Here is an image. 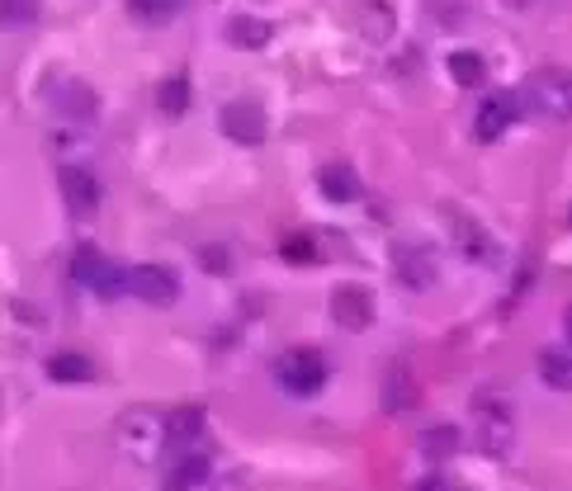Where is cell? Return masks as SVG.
I'll return each mask as SVG.
<instances>
[{
    "label": "cell",
    "instance_id": "1",
    "mask_svg": "<svg viewBox=\"0 0 572 491\" xmlns=\"http://www.w3.org/2000/svg\"><path fill=\"white\" fill-rule=\"evenodd\" d=\"M114 444L133 458V464H156L162 450L170 444V416L152 411V407H133L114 421Z\"/></svg>",
    "mask_w": 572,
    "mask_h": 491
},
{
    "label": "cell",
    "instance_id": "2",
    "mask_svg": "<svg viewBox=\"0 0 572 491\" xmlns=\"http://www.w3.org/2000/svg\"><path fill=\"white\" fill-rule=\"evenodd\" d=\"M525 105L535 113H545V119L563 123L572 119V71L568 67H539L531 81H525Z\"/></svg>",
    "mask_w": 572,
    "mask_h": 491
},
{
    "label": "cell",
    "instance_id": "3",
    "mask_svg": "<svg viewBox=\"0 0 572 491\" xmlns=\"http://www.w3.org/2000/svg\"><path fill=\"white\" fill-rule=\"evenodd\" d=\"M275 383L289 397H318L326 387V359L322 350H284L275 359Z\"/></svg>",
    "mask_w": 572,
    "mask_h": 491
},
{
    "label": "cell",
    "instance_id": "4",
    "mask_svg": "<svg viewBox=\"0 0 572 491\" xmlns=\"http://www.w3.org/2000/svg\"><path fill=\"white\" fill-rule=\"evenodd\" d=\"M474 430H478V450L492 458L511 454V444H516V421H511L507 402H497L492 393H482L474 402Z\"/></svg>",
    "mask_w": 572,
    "mask_h": 491
},
{
    "label": "cell",
    "instance_id": "5",
    "mask_svg": "<svg viewBox=\"0 0 572 491\" xmlns=\"http://www.w3.org/2000/svg\"><path fill=\"white\" fill-rule=\"evenodd\" d=\"M57 184H62V199H67V208L76 213V218H95L99 204H105V190H99L91 166H62Z\"/></svg>",
    "mask_w": 572,
    "mask_h": 491
},
{
    "label": "cell",
    "instance_id": "6",
    "mask_svg": "<svg viewBox=\"0 0 572 491\" xmlns=\"http://www.w3.org/2000/svg\"><path fill=\"white\" fill-rule=\"evenodd\" d=\"M521 119V99L516 91H492L488 99L478 105V119H474V133L478 142H497V137H507V128Z\"/></svg>",
    "mask_w": 572,
    "mask_h": 491
},
{
    "label": "cell",
    "instance_id": "7",
    "mask_svg": "<svg viewBox=\"0 0 572 491\" xmlns=\"http://www.w3.org/2000/svg\"><path fill=\"white\" fill-rule=\"evenodd\" d=\"M128 284H133V298L152 302V308H170L180 298V279L166 265H133L128 270Z\"/></svg>",
    "mask_w": 572,
    "mask_h": 491
},
{
    "label": "cell",
    "instance_id": "8",
    "mask_svg": "<svg viewBox=\"0 0 572 491\" xmlns=\"http://www.w3.org/2000/svg\"><path fill=\"white\" fill-rule=\"evenodd\" d=\"M218 123H223V133L233 137V142H261L270 133L265 109L255 105V99H233V105H223Z\"/></svg>",
    "mask_w": 572,
    "mask_h": 491
},
{
    "label": "cell",
    "instance_id": "9",
    "mask_svg": "<svg viewBox=\"0 0 572 491\" xmlns=\"http://www.w3.org/2000/svg\"><path fill=\"white\" fill-rule=\"evenodd\" d=\"M332 316H336V326L360 336V331H369V322H374V298H369L360 284H341L332 294Z\"/></svg>",
    "mask_w": 572,
    "mask_h": 491
},
{
    "label": "cell",
    "instance_id": "10",
    "mask_svg": "<svg viewBox=\"0 0 572 491\" xmlns=\"http://www.w3.org/2000/svg\"><path fill=\"white\" fill-rule=\"evenodd\" d=\"M393 270H397V284L403 288H431L436 284V260L426 246H397Z\"/></svg>",
    "mask_w": 572,
    "mask_h": 491
},
{
    "label": "cell",
    "instance_id": "11",
    "mask_svg": "<svg viewBox=\"0 0 572 491\" xmlns=\"http://www.w3.org/2000/svg\"><path fill=\"white\" fill-rule=\"evenodd\" d=\"M52 109L62 113V119L85 123V119H95V91L85 81H62L57 85V95H52Z\"/></svg>",
    "mask_w": 572,
    "mask_h": 491
},
{
    "label": "cell",
    "instance_id": "12",
    "mask_svg": "<svg viewBox=\"0 0 572 491\" xmlns=\"http://www.w3.org/2000/svg\"><path fill=\"white\" fill-rule=\"evenodd\" d=\"M355 20L369 43H389L393 38V5L389 0H355Z\"/></svg>",
    "mask_w": 572,
    "mask_h": 491
},
{
    "label": "cell",
    "instance_id": "13",
    "mask_svg": "<svg viewBox=\"0 0 572 491\" xmlns=\"http://www.w3.org/2000/svg\"><path fill=\"white\" fill-rule=\"evenodd\" d=\"M318 190L332 199V204H355L360 199V176L350 166H326L318 176Z\"/></svg>",
    "mask_w": 572,
    "mask_h": 491
},
{
    "label": "cell",
    "instance_id": "14",
    "mask_svg": "<svg viewBox=\"0 0 572 491\" xmlns=\"http://www.w3.org/2000/svg\"><path fill=\"white\" fill-rule=\"evenodd\" d=\"M48 379H52V383H91V379H95V359H91V355L62 350V355L48 359Z\"/></svg>",
    "mask_w": 572,
    "mask_h": 491
},
{
    "label": "cell",
    "instance_id": "15",
    "mask_svg": "<svg viewBox=\"0 0 572 491\" xmlns=\"http://www.w3.org/2000/svg\"><path fill=\"white\" fill-rule=\"evenodd\" d=\"M204 482H208V458L204 454H184V458H176V468H170L166 491H199Z\"/></svg>",
    "mask_w": 572,
    "mask_h": 491
},
{
    "label": "cell",
    "instance_id": "16",
    "mask_svg": "<svg viewBox=\"0 0 572 491\" xmlns=\"http://www.w3.org/2000/svg\"><path fill=\"white\" fill-rule=\"evenodd\" d=\"M450 76H454V85H464V91H478V85L488 81V67H482V57L474 48H464L450 57Z\"/></svg>",
    "mask_w": 572,
    "mask_h": 491
},
{
    "label": "cell",
    "instance_id": "17",
    "mask_svg": "<svg viewBox=\"0 0 572 491\" xmlns=\"http://www.w3.org/2000/svg\"><path fill=\"white\" fill-rule=\"evenodd\" d=\"M539 379H545L553 393H572V359L563 350H545L539 355Z\"/></svg>",
    "mask_w": 572,
    "mask_h": 491
},
{
    "label": "cell",
    "instance_id": "18",
    "mask_svg": "<svg viewBox=\"0 0 572 491\" xmlns=\"http://www.w3.org/2000/svg\"><path fill=\"white\" fill-rule=\"evenodd\" d=\"M270 34H275V28H270L265 20H251V14H241V20L227 24V38H233L237 48H265Z\"/></svg>",
    "mask_w": 572,
    "mask_h": 491
},
{
    "label": "cell",
    "instance_id": "19",
    "mask_svg": "<svg viewBox=\"0 0 572 491\" xmlns=\"http://www.w3.org/2000/svg\"><path fill=\"white\" fill-rule=\"evenodd\" d=\"M199 435H204V407L170 411V444H194Z\"/></svg>",
    "mask_w": 572,
    "mask_h": 491
},
{
    "label": "cell",
    "instance_id": "20",
    "mask_svg": "<svg viewBox=\"0 0 572 491\" xmlns=\"http://www.w3.org/2000/svg\"><path fill=\"white\" fill-rule=\"evenodd\" d=\"M190 76H170L162 81V91H156V105H162V113H170V119H180L184 109H190Z\"/></svg>",
    "mask_w": 572,
    "mask_h": 491
},
{
    "label": "cell",
    "instance_id": "21",
    "mask_svg": "<svg viewBox=\"0 0 572 491\" xmlns=\"http://www.w3.org/2000/svg\"><path fill=\"white\" fill-rule=\"evenodd\" d=\"M99 270H105V260H99V251H95V246H76V255H71V284H85V288H95Z\"/></svg>",
    "mask_w": 572,
    "mask_h": 491
},
{
    "label": "cell",
    "instance_id": "22",
    "mask_svg": "<svg viewBox=\"0 0 572 491\" xmlns=\"http://www.w3.org/2000/svg\"><path fill=\"white\" fill-rule=\"evenodd\" d=\"M454 450H460V430H450V426H436V430H426V435H421V454L431 458V464L450 458Z\"/></svg>",
    "mask_w": 572,
    "mask_h": 491
},
{
    "label": "cell",
    "instance_id": "23",
    "mask_svg": "<svg viewBox=\"0 0 572 491\" xmlns=\"http://www.w3.org/2000/svg\"><path fill=\"white\" fill-rule=\"evenodd\" d=\"M128 10L147 24H170L184 10V0H128Z\"/></svg>",
    "mask_w": 572,
    "mask_h": 491
},
{
    "label": "cell",
    "instance_id": "24",
    "mask_svg": "<svg viewBox=\"0 0 572 491\" xmlns=\"http://www.w3.org/2000/svg\"><path fill=\"white\" fill-rule=\"evenodd\" d=\"M450 223H454V232L464 237V255H474V260H492L497 255V246H492L488 232H478V227L464 223V218H450Z\"/></svg>",
    "mask_w": 572,
    "mask_h": 491
},
{
    "label": "cell",
    "instance_id": "25",
    "mask_svg": "<svg viewBox=\"0 0 572 491\" xmlns=\"http://www.w3.org/2000/svg\"><path fill=\"white\" fill-rule=\"evenodd\" d=\"M95 294L105 298V302L133 294V284H128V270H119V265H109V260H105V270H99V279H95Z\"/></svg>",
    "mask_w": 572,
    "mask_h": 491
},
{
    "label": "cell",
    "instance_id": "26",
    "mask_svg": "<svg viewBox=\"0 0 572 491\" xmlns=\"http://www.w3.org/2000/svg\"><path fill=\"white\" fill-rule=\"evenodd\" d=\"M0 14H5L10 28H24L43 14V0H0Z\"/></svg>",
    "mask_w": 572,
    "mask_h": 491
},
{
    "label": "cell",
    "instance_id": "27",
    "mask_svg": "<svg viewBox=\"0 0 572 491\" xmlns=\"http://www.w3.org/2000/svg\"><path fill=\"white\" fill-rule=\"evenodd\" d=\"M279 251H284V260H294V265H312V260H318V246H312V237H289Z\"/></svg>",
    "mask_w": 572,
    "mask_h": 491
},
{
    "label": "cell",
    "instance_id": "28",
    "mask_svg": "<svg viewBox=\"0 0 572 491\" xmlns=\"http://www.w3.org/2000/svg\"><path fill=\"white\" fill-rule=\"evenodd\" d=\"M199 260H204V270H213V274L233 270V251H223V246H199Z\"/></svg>",
    "mask_w": 572,
    "mask_h": 491
},
{
    "label": "cell",
    "instance_id": "29",
    "mask_svg": "<svg viewBox=\"0 0 572 491\" xmlns=\"http://www.w3.org/2000/svg\"><path fill=\"white\" fill-rule=\"evenodd\" d=\"M403 383H407V369H403V364H397V369H393V397H389V407H393V411H403V407H407V402H412Z\"/></svg>",
    "mask_w": 572,
    "mask_h": 491
},
{
    "label": "cell",
    "instance_id": "30",
    "mask_svg": "<svg viewBox=\"0 0 572 491\" xmlns=\"http://www.w3.org/2000/svg\"><path fill=\"white\" fill-rule=\"evenodd\" d=\"M218 491H247V478H241V472H227V478L218 482Z\"/></svg>",
    "mask_w": 572,
    "mask_h": 491
},
{
    "label": "cell",
    "instance_id": "31",
    "mask_svg": "<svg viewBox=\"0 0 572 491\" xmlns=\"http://www.w3.org/2000/svg\"><path fill=\"white\" fill-rule=\"evenodd\" d=\"M563 336H568V345H572V308L563 312Z\"/></svg>",
    "mask_w": 572,
    "mask_h": 491
},
{
    "label": "cell",
    "instance_id": "32",
    "mask_svg": "<svg viewBox=\"0 0 572 491\" xmlns=\"http://www.w3.org/2000/svg\"><path fill=\"white\" fill-rule=\"evenodd\" d=\"M417 491H450L445 482H426V487H417Z\"/></svg>",
    "mask_w": 572,
    "mask_h": 491
},
{
    "label": "cell",
    "instance_id": "33",
    "mask_svg": "<svg viewBox=\"0 0 572 491\" xmlns=\"http://www.w3.org/2000/svg\"><path fill=\"white\" fill-rule=\"evenodd\" d=\"M568 223H572V213H568Z\"/></svg>",
    "mask_w": 572,
    "mask_h": 491
}]
</instances>
